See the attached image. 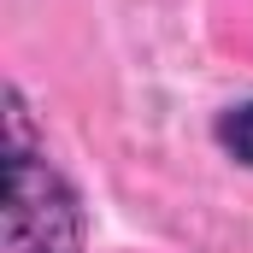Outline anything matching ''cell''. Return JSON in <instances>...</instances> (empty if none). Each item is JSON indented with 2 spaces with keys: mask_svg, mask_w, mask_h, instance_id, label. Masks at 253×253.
<instances>
[{
  "mask_svg": "<svg viewBox=\"0 0 253 253\" xmlns=\"http://www.w3.org/2000/svg\"><path fill=\"white\" fill-rule=\"evenodd\" d=\"M212 141H218L236 165H248V171H253V100L224 106V112L212 118Z\"/></svg>",
  "mask_w": 253,
  "mask_h": 253,
  "instance_id": "2",
  "label": "cell"
},
{
  "mask_svg": "<svg viewBox=\"0 0 253 253\" xmlns=\"http://www.w3.org/2000/svg\"><path fill=\"white\" fill-rule=\"evenodd\" d=\"M88 218L47 147L36 141L30 106L6 88V253H83Z\"/></svg>",
  "mask_w": 253,
  "mask_h": 253,
  "instance_id": "1",
  "label": "cell"
}]
</instances>
